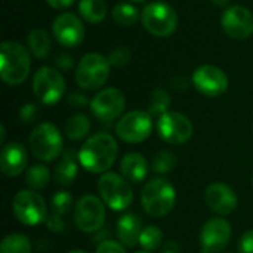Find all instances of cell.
<instances>
[{"instance_id": "60d3db41", "label": "cell", "mask_w": 253, "mask_h": 253, "mask_svg": "<svg viewBox=\"0 0 253 253\" xmlns=\"http://www.w3.org/2000/svg\"><path fill=\"white\" fill-rule=\"evenodd\" d=\"M212 3L218 7H225V6H228L230 0H212Z\"/></svg>"}, {"instance_id": "d590c367", "label": "cell", "mask_w": 253, "mask_h": 253, "mask_svg": "<svg viewBox=\"0 0 253 253\" xmlns=\"http://www.w3.org/2000/svg\"><path fill=\"white\" fill-rule=\"evenodd\" d=\"M239 252L253 253V230L246 231L239 242Z\"/></svg>"}, {"instance_id": "7402d4cb", "label": "cell", "mask_w": 253, "mask_h": 253, "mask_svg": "<svg viewBox=\"0 0 253 253\" xmlns=\"http://www.w3.org/2000/svg\"><path fill=\"white\" fill-rule=\"evenodd\" d=\"M120 170L126 181L138 184L145 179L148 172V163L144 156L138 153H129L122 159Z\"/></svg>"}, {"instance_id": "ac0fdd59", "label": "cell", "mask_w": 253, "mask_h": 253, "mask_svg": "<svg viewBox=\"0 0 253 253\" xmlns=\"http://www.w3.org/2000/svg\"><path fill=\"white\" fill-rule=\"evenodd\" d=\"M206 205L212 212L219 216L231 215L237 209V196L228 185L222 182H213L206 188L205 193Z\"/></svg>"}, {"instance_id": "8d00e7d4", "label": "cell", "mask_w": 253, "mask_h": 253, "mask_svg": "<svg viewBox=\"0 0 253 253\" xmlns=\"http://www.w3.org/2000/svg\"><path fill=\"white\" fill-rule=\"evenodd\" d=\"M55 65L62 71H70L74 65V59L68 53H58L55 56Z\"/></svg>"}, {"instance_id": "e0dca14e", "label": "cell", "mask_w": 253, "mask_h": 253, "mask_svg": "<svg viewBox=\"0 0 253 253\" xmlns=\"http://www.w3.org/2000/svg\"><path fill=\"white\" fill-rule=\"evenodd\" d=\"M231 239V225L224 218L209 219L200 233V246L202 253L222 252Z\"/></svg>"}, {"instance_id": "ee69618b", "label": "cell", "mask_w": 253, "mask_h": 253, "mask_svg": "<svg viewBox=\"0 0 253 253\" xmlns=\"http://www.w3.org/2000/svg\"><path fill=\"white\" fill-rule=\"evenodd\" d=\"M132 3H142V1H145V0H130Z\"/></svg>"}, {"instance_id": "ba28073f", "label": "cell", "mask_w": 253, "mask_h": 253, "mask_svg": "<svg viewBox=\"0 0 253 253\" xmlns=\"http://www.w3.org/2000/svg\"><path fill=\"white\" fill-rule=\"evenodd\" d=\"M33 92L44 105H55L65 92V80L58 68L40 67L33 77Z\"/></svg>"}, {"instance_id": "8992f818", "label": "cell", "mask_w": 253, "mask_h": 253, "mask_svg": "<svg viewBox=\"0 0 253 253\" xmlns=\"http://www.w3.org/2000/svg\"><path fill=\"white\" fill-rule=\"evenodd\" d=\"M98 191L102 202L116 212L125 211L133 200V191L123 176L114 172H105L98 179Z\"/></svg>"}, {"instance_id": "5b68a950", "label": "cell", "mask_w": 253, "mask_h": 253, "mask_svg": "<svg viewBox=\"0 0 253 253\" xmlns=\"http://www.w3.org/2000/svg\"><path fill=\"white\" fill-rule=\"evenodd\" d=\"M74 77L79 87L84 90H95L102 87L110 77L108 58L98 52L86 53L79 61Z\"/></svg>"}, {"instance_id": "b9f144b4", "label": "cell", "mask_w": 253, "mask_h": 253, "mask_svg": "<svg viewBox=\"0 0 253 253\" xmlns=\"http://www.w3.org/2000/svg\"><path fill=\"white\" fill-rule=\"evenodd\" d=\"M4 136H6V135H4V126L1 125V126H0V142H1V144L4 142Z\"/></svg>"}, {"instance_id": "2e32d148", "label": "cell", "mask_w": 253, "mask_h": 253, "mask_svg": "<svg viewBox=\"0 0 253 253\" xmlns=\"http://www.w3.org/2000/svg\"><path fill=\"white\" fill-rule=\"evenodd\" d=\"M194 87L206 96H221L228 89V76L216 65H200L193 73Z\"/></svg>"}, {"instance_id": "30bf717a", "label": "cell", "mask_w": 253, "mask_h": 253, "mask_svg": "<svg viewBox=\"0 0 253 253\" xmlns=\"http://www.w3.org/2000/svg\"><path fill=\"white\" fill-rule=\"evenodd\" d=\"M153 130V116L147 111L133 110L125 114L116 125L117 136L129 144H139L145 141Z\"/></svg>"}, {"instance_id": "f35d334b", "label": "cell", "mask_w": 253, "mask_h": 253, "mask_svg": "<svg viewBox=\"0 0 253 253\" xmlns=\"http://www.w3.org/2000/svg\"><path fill=\"white\" fill-rule=\"evenodd\" d=\"M74 1H76V0H46V3H47L50 7L56 9V10L67 9V7H70Z\"/></svg>"}, {"instance_id": "d6986e66", "label": "cell", "mask_w": 253, "mask_h": 253, "mask_svg": "<svg viewBox=\"0 0 253 253\" xmlns=\"http://www.w3.org/2000/svg\"><path fill=\"white\" fill-rule=\"evenodd\" d=\"M27 166V151L19 142H9L3 145L0 153V168L6 176H19Z\"/></svg>"}, {"instance_id": "277c9868", "label": "cell", "mask_w": 253, "mask_h": 253, "mask_svg": "<svg viewBox=\"0 0 253 253\" xmlns=\"http://www.w3.org/2000/svg\"><path fill=\"white\" fill-rule=\"evenodd\" d=\"M144 28L156 37H169L178 28V13L166 1H151L141 12Z\"/></svg>"}, {"instance_id": "f6af8a7d", "label": "cell", "mask_w": 253, "mask_h": 253, "mask_svg": "<svg viewBox=\"0 0 253 253\" xmlns=\"http://www.w3.org/2000/svg\"><path fill=\"white\" fill-rule=\"evenodd\" d=\"M136 253H148V252H136Z\"/></svg>"}, {"instance_id": "484cf974", "label": "cell", "mask_w": 253, "mask_h": 253, "mask_svg": "<svg viewBox=\"0 0 253 253\" xmlns=\"http://www.w3.org/2000/svg\"><path fill=\"white\" fill-rule=\"evenodd\" d=\"M90 132V120L86 114H74L65 123V135L71 141H82Z\"/></svg>"}, {"instance_id": "5bb4252c", "label": "cell", "mask_w": 253, "mask_h": 253, "mask_svg": "<svg viewBox=\"0 0 253 253\" xmlns=\"http://www.w3.org/2000/svg\"><path fill=\"white\" fill-rule=\"evenodd\" d=\"M221 27L236 40H245L253 34V12L242 4L227 7L221 15Z\"/></svg>"}, {"instance_id": "52a82bcc", "label": "cell", "mask_w": 253, "mask_h": 253, "mask_svg": "<svg viewBox=\"0 0 253 253\" xmlns=\"http://www.w3.org/2000/svg\"><path fill=\"white\" fill-rule=\"evenodd\" d=\"M30 148L36 159L42 162H53L62 151V136L53 123H40L30 135Z\"/></svg>"}, {"instance_id": "cb8c5ba5", "label": "cell", "mask_w": 253, "mask_h": 253, "mask_svg": "<svg viewBox=\"0 0 253 253\" xmlns=\"http://www.w3.org/2000/svg\"><path fill=\"white\" fill-rule=\"evenodd\" d=\"M108 12L105 0H80L79 13L89 24H101Z\"/></svg>"}, {"instance_id": "836d02e7", "label": "cell", "mask_w": 253, "mask_h": 253, "mask_svg": "<svg viewBox=\"0 0 253 253\" xmlns=\"http://www.w3.org/2000/svg\"><path fill=\"white\" fill-rule=\"evenodd\" d=\"M96 253H126V251L120 242L102 240L96 248Z\"/></svg>"}, {"instance_id": "7bdbcfd3", "label": "cell", "mask_w": 253, "mask_h": 253, "mask_svg": "<svg viewBox=\"0 0 253 253\" xmlns=\"http://www.w3.org/2000/svg\"><path fill=\"white\" fill-rule=\"evenodd\" d=\"M68 253H87V252H84V251H71V252H68Z\"/></svg>"}, {"instance_id": "f1b7e54d", "label": "cell", "mask_w": 253, "mask_h": 253, "mask_svg": "<svg viewBox=\"0 0 253 253\" xmlns=\"http://www.w3.org/2000/svg\"><path fill=\"white\" fill-rule=\"evenodd\" d=\"M0 253H31V242L24 234H9L0 245Z\"/></svg>"}, {"instance_id": "6da1fadb", "label": "cell", "mask_w": 253, "mask_h": 253, "mask_svg": "<svg viewBox=\"0 0 253 253\" xmlns=\"http://www.w3.org/2000/svg\"><path fill=\"white\" fill-rule=\"evenodd\" d=\"M79 163L90 173H105L116 162L119 147L116 139L108 133L90 136L80 148Z\"/></svg>"}, {"instance_id": "9c48e42d", "label": "cell", "mask_w": 253, "mask_h": 253, "mask_svg": "<svg viewBox=\"0 0 253 253\" xmlns=\"http://www.w3.org/2000/svg\"><path fill=\"white\" fill-rule=\"evenodd\" d=\"M12 211L16 219L28 227L39 225L47 219V208L42 196L33 190H22L12 200Z\"/></svg>"}, {"instance_id": "1f68e13d", "label": "cell", "mask_w": 253, "mask_h": 253, "mask_svg": "<svg viewBox=\"0 0 253 253\" xmlns=\"http://www.w3.org/2000/svg\"><path fill=\"white\" fill-rule=\"evenodd\" d=\"M175 166H176V157L170 151H166V150L159 151L153 159V170L156 173H160V175L169 173L175 169Z\"/></svg>"}, {"instance_id": "3957f363", "label": "cell", "mask_w": 253, "mask_h": 253, "mask_svg": "<svg viewBox=\"0 0 253 253\" xmlns=\"http://www.w3.org/2000/svg\"><path fill=\"white\" fill-rule=\"evenodd\" d=\"M176 202V193L172 184L163 178L147 182L141 191V203L144 211L153 218H163L172 212Z\"/></svg>"}, {"instance_id": "83f0119b", "label": "cell", "mask_w": 253, "mask_h": 253, "mask_svg": "<svg viewBox=\"0 0 253 253\" xmlns=\"http://www.w3.org/2000/svg\"><path fill=\"white\" fill-rule=\"evenodd\" d=\"M111 15H113L114 22H117L119 25H125V27L135 24L141 18L139 10L132 3H125V1L123 3H117L113 7Z\"/></svg>"}, {"instance_id": "7a4b0ae2", "label": "cell", "mask_w": 253, "mask_h": 253, "mask_svg": "<svg viewBox=\"0 0 253 253\" xmlns=\"http://www.w3.org/2000/svg\"><path fill=\"white\" fill-rule=\"evenodd\" d=\"M30 52L21 43L6 40L0 44V77L6 84H22L30 74Z\"/></svg>"}, {"instance_id": "ffe728a7", "label": "cell", "mask_w": 253, "mask_h": 253, "mask_svg": "<svg viewBox=\"0 0 253 253\" xmlns=\"http://www.w3.org/2000/svg\"><path fill=\"white\" fill-rule=\"evenodd\" d=\"M73 197L68 191H58L50 202V213L47 215L46 225L52 233H62L65 230L64 216L71 211Z\"/></svg>"}, {"instance_id": "74e56055", "label": "cell", "mask_w": 253, "mask_h": 253, "mask_svg": "<svg viewBox=\"0 0 253 253\" xmlns=\"http://www.w3.org/2000/svg\"><path fill=\"white\" fill-rule=\"evenodd\" d=\"M68 104L71 107H76V108H83L86 107L87 104H90L86 98V95H83L82 92H73L70 96H68Z\"/></svg>"}, {"instance_id": "d4e9b609", "label": "cell", "mask_w": 253, "mask_h": 253, "mask_svg": "<svg viewBox=\"0 0 253 253\" xmlns=\"http://www.w3.org/2000/svg\"><path fill=\"white\" fill-rule=\"evenodd\" d=\"M28 49L30 53L37 59H44L50 52V36L43 28H34L28 34Z\"/></svg>"}, {"instance_id": "4dcf8cb0", "label": "cell", "mask_w": 253, "mask_h": 253, "mask_svg": "<svg viewBox=\"0 0 253 253\" xmlns=\"http://www.w3.org/2000/svg\"><path fill=\"white\" fill-rule=\"evenodd\" d=\"M163 242V233L159 227L156 225H148L142 230L141 237H139V245L145 252L156 251Z\"/></svg>"}, {"instance_id": "8fae6325", "label": "cell", "mask_w": 253, "mask_h": 253, "mask_svg": "<svg viewBox=\"0 0 253 253\" xmlns=\"http://www.w3.org/2000/svg\"><path fill=\"white\" fill-rule=\"evenodd\" d=\"M74 224L80 231L96 233L105 221V208L96 196L87 194L77 200L74 206Z\"/></svg>"}, {"instance_id": "44dd1931", "label": "cell", "mask_w": 253, "mask_h": 253, "mask_svg": "<svg viewBox=\"0 0 253 253\" xmlns=\"http://www.w3.org/2000/svg\"><path fill=\"white\" fill-rule=\"evenodd\" d=\"M77 162H79V154H76L74 150H65L62 153L61 160L55 166V172H53L55 182L62 187H70L74 182L79 172Z\"/></svg>"}, {"instance_id": "9a60e30c", "label": "cell", "mask_w": 253, "mask_h": 253, "mask_svg": "<svg viewBox=\"0 0 253 253\" xmlns=\"http://www.w3.org/2000/svg\"><path fill=\"white\" fill-rule=\"evenodd\" d=\"M52 33L55 40L64 47H77L84 40V25L71 12H62L53 19Z\"/></svg>"}, {"instance_id": "e575fe53", "label": "cell", "mask_w": 253, "mask_h": 253, "mask_svg": "<svg viewBox=\"0 0 253 253\" xmlns=\"http://www.w3.org/2000/svg\"><path fill=\"white\" fill-rule=\"evenodd\" d=\"M36 116H37V105L36 104L28 102V104L22 105L19 110V120L22 123H31L36 119Z\"/></svg>"}, {"instance_id": "603a6c76", "label": "cell", "mask_w": 253, "mask_h": 253, "mask_svg": "<svg viewBox=\"0 0 253 253\" xmlns=\"http://www.w3.org/2000/svg\"><path fill=\"white\" fill-rule=\"evenodd\" d=\"M141 221L135 213L123 215L117 221V236L123 246L126 248H135L139 243L141 237Z\"/></svg>"}, {"instance_id": "ab89813d", "label": "cell", "mask_w": 253, "mask_h": 253, "mask_svg": "<svg viewBox=\"0 0 253 253\" xmlns=\"http://www.w3.org/2000/svg\"><path fill=\"white\" fill-rule=\"evenodd\" d=\"M162 253H181V246L175 240H169L165 243Z\"/></svg>"}, {"instance_id": "d6a6232c", "label": "cell", "mask_w": 253, "mask_h": 253, "mask_svg": "<svg viewBox=\"0 0 253 253\" xmlns=\"http://www.w3.org/2000/svg\"><path fill=\"white\" fill-rule=\"evenodd\" d=\"M130 58H132V53L127 47L125 46H117L116 49H113L108 55V62L110 65L113 67H125L130 62Z\"/></svg>"}, {"instance_id": "4fadbf2b", "label": "cell", "mask_w": 253, "mask_h": 253, "mask_svg": "<svg viewBox=\"0 0 253 253\" xmlns=\"http://www.w3.org/2000/svg\"><path fill=\"white\" fill-rule=\"evenodd\" d=\"M90 111L92 114L99 119L101 122H113L126 107V98L122 90L116 87H107L98 92L90 101Z\"/></svg>"}, {"instance_id": "bcb514c9", "label": "cell", "mask_w": 253, "mask_h": 253, "mask_svg": "<svg viewBox=\"0 0 253 253\" xmlns=\"http://www.w3.org/2000/svg\"><path fill=\"white\" fill-rule=\"evenodd\" d=\"M252 181H253V179H252Z\"/></svg>"}, {"instance_id": "4316f807", "label": "cell", "mask_w": 253, "mask_h": 253, "mask_svg": "<svg viewBox=\"0 0 253 253\" xmlns=\"http://www.w3.org/2000/svg\"><path fill=\"white\" fill-rule=\"evenodd\" d=\"M49 179H50L49 169L43 165H34L25 173V184L33 191L44 190L49 184Z\"/></svg>"}, {"instance_id": "f546056e", "label": "cell", "mask_w": 253, "mask_h": 253, "mask_svg": "<svg viewBox=\"0 0 253 253\" xmlns=\"http://www.w3.org/2000/svg\"><path fill=\"white\" fill-rule=\"evenodd\" d=\"M170 95L162 89V87H157L153 90L151 93V99H150V107H148V113L151 116H163L165 113H168L169 107H170Z\"/></svg>"}, {"instance_id": "7c38bea8", "label": "cell", "mask_w": 253, "mask_h": 253, "mask_svg": "<svg viewBox=\"0 0 253 253\" xmlns=\"http://www.w3.org/2000/svg\"><path fill=\"white\" fill-rule=\"evenodd\" d=\"M157 132L165 142L179 145L185 144L193 136V123L187 116L178 111H168L159 117Z\"/></svg>"}]
</instances>
